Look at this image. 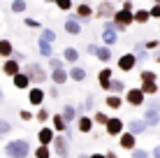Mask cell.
Segmentation results:
<instances>
[{
	"label": "cell",
	"mask_w": 160,
	"mask_h": 158,
	"mask_svg": "<svg viewBox=\"0 0 160 158\" xmlns=\"http://www.w3.org/2000/svg\"><path fill=\"white\" fill-rule=\"evenodd\" d=\"M2 151H5V158H28L32 154V146H30L28 140L16 137V140H9L2 146Z\"/></svg>",
	"instance_id": "1"
},
{
	"label": "cell",
	"mask_w": 160,
	"mask_h": 158,
	"mask_svg": "<svg viewBox=\"0 0 160 158\" xmlns=\"http://www.w3.org/2000/svg\"><path fill=\"white\" fill-rule=\"evenodd\" d=\"M21 72H26V77H28L30 86H32V84H35V86H42L44 81L49 79V72L42 68L40 63H35V61H32V63H28L23 70H21Z\"/></svg>",
	"instance_id": "2"
},
{
	"label": "cell",
	"mask_w": 160,
	"mask_h": 158,
	"mask_svg": "<svg viewBox=\"0 0 160 158\" xmlns=\"http://www.w3.org/2000/svg\"><path fill=\"white\" fill-rule=\"evenodd\" d=\"M49 149H51V154H56L58 158H70V140L65 137V135H53Z\"/></svg>",
	"instance_id": "3"
},
{
	"label": "cell",
	"mask_w": 160,
	"mask_h": 158,
	"mask_svg": "<svg viewBox=\"0 0 160 158\" xmlns=\"http://www.w3.org/2000/svg\"><path fill=\"white\" fill-rule=\"evenodd\" d=\"M121 98H123V102H128L130 107H144V100H146V98L142 95V91L135 89V86H132V89H125V93Z\"/></svg>",
	"instance_id": "4"
},
{
	"label": "cell",
	"mask_w": 160,
	"mask_h": 158,
	"mask_svg": "<svg viewBox=\"0 0 160 158\" xmlns=\"http://www.w3.org/2000/svg\"><path fill=\"white\" fill-rule=\"evenodd\" d=\"M123 130H125V123H123V119H118V116H109L107 123H104V133H107L109 137H118Z\"/></svg>",
	"instance_id": "5"
},
{
	"label": "cell",
	"mask_w": 160,
	"mask_h": 158,
	"mask_svg": "<svg viewBox=\"0 0 160 158\" xmlns=\"http://www.w3.org/2000/svg\"><path fill=\"white\" fill-rule=\"evenodd\" d=\"M116 68L121 70V72H132V70L137 68V58H135V54L128 51V54H123V56H118Z\"/></svg>",
	"instance_id": "6"
},
{
	"label": "cell",
	"mask_w": 160,
	"mask_h": 158,
	"mask_svg": "<svg viewBox=\"0 0 160 158\" xmlns=\"http://www.w3.org/2000/svg\"><path fill=\"white\" fill-rule=\"evenodd\" d=\"M114 12H116V7H114L112 0H102V3L93 9V16H98V19H112Z\"/></svg>",
	"instance_id": "7"
},
{
	"label": "cell",
	"mask_w": 160,
	"mask_h": 158,
	"mask_svg": "<svg viewBox=\"0 0 160 158\" xmlns=\"http://www.w3.org/2000/svg\"><path fill=\"white\" fill-rule=\"evenodd\" d=\"M44 98H47V91H44L42 86H30V91H28V102H30L32 107H42Z\"/></svg>",
	"instance_id": "8"
},
{
	"label": "cell",
	"mask_w": 160,
	"mask_h": 158,
	"mask_svg": "<svg viewBox=\"0 0 160 158\" xmlns=\"http://www.w3.org/2000/svg\"><path fill=\"white\" fill-rule=\"evenodd\" d=\"M74 19L79 21V23H88V21L93 19V7L88 3H79L77 5V14H74Z\"/></svg>",
	"instance_id": "9"
},
{
	"label": "cell",
	"mask_w": 160,
	"mask_h": 158,
	"mask_svg": "<svg viewBox=\"0 0 160 158\" xmlns=\"http://www.w3.org/2000/svg\"><path fill=\"white\" fill-rule=\"evenodd\" d=\"M118 146H121V149H125V151L137 149V137L132 133H128V130H123V133L118 135Z\"/></svg>",
	"instance_id": "10"
},
{
	"label": "cell",
	"mask_w": 160,
	"mask_h": 158,
	"mask_svg": "<svg viewBox=\"0 0 160 158\" xmlns=\"http://www.w3.org/2000/svg\"><path fill=\"white\" fill-rule=\"evenodd\" d=\"M19 72H21V63L16 61V58H7V61H2V74H5V77L12 79L14 74H19Z\"/></svg>",
	"instance_id": "11"
},
{
	"label": "cell",
	"mask_w": 160,
	"mask_h": 158,
	"mask_svg": "<svg viewBox=\"0 0 160 158\" xmlns=\"http://www.w3.org/2000/svg\"><path fill=\"white\" fill-rule=\"evenodd\" d=\"M58 114L63 116L65 126H72V123L77 121V116H79V114H77V107H74V105H70V102H68V105H63V110H60Z\"/></svg>",
	"instance_id": "12"
},
{
	"label": "cell",
	"mask_w": 160,
	"mask_h": 158,
	"mask_svg": "<svg viewBox=\"0 0 160 158\" xmlns=\"http://www.w3.org/2000/svg\"><path fill=\"white\" fill-rule=\"evenodd\" d=\"M114 79V70L112 68H102L100 72H98V84H100L102 91H107L109 93V81Z\"/></svg>",
	"instance_id": "13"
},
{
	"label": "cell",
	"mask_w": 160,
	"mask_h": 158,
	"mask_svg": "<svg viewBox=\"0 0 160 158\" xmlns=\"http://www.w3.org/2000/svg\"><path fill=\"white\" fill-rule=\"evenodd\" d=\"M49 119H51V130H53V133H56V135H65V133H68V130H70V126H65L63 116H60L58 112H56V114H51V116H49Z\"/></svg>",
	"instance_id": "14"
},
{
	"label": "cell",
	"mask_w": 160,
	"mask_h": 158,
	"mask_svg": "<svg viewBox=\"0 0 160 158\" xmlns=\"http://www.w3.org/2000/svg\"><path fill=\"white\" fill-rule=\"evenodd\" d=\"M142 121H144L148 128L160 126V110H144V114H142Z\"/></svg>",
	"instance_id": "15"
},
{
	"label": "cell",
	"mask_w": 160,
	"mask_h": 158,
	"mask_svg": "<svg viewBox=\"0 0 160 158\" xmlns=\"http://www.w3.org/2000/svg\"><path fill=\"white\" fill-rule=\"evenodd\" d=\"M112 21H116L118 26H123V28H130L132 26V12H125V9H116L112 16Z\"/></svg>",
	"instance_id": "16"
},
{
	"label": "cell",
	"mask_w": 160,
	"mask_h": 158,
	"mask_svg": "<svg viewBox=\"0 0 160 158\" xmlns=\"http://www.w3.org/2000/svg\"><path fill=\"white\" fill-rule=\"evenodd\" d=\"M63 28H65L68 35H72V37H79V35H81V23L74 19V16H68V19H65Z\"/></svg>",
	"instance_id": "17"
},
{
	"label": "cell",
	"mask_w": 160,
	"mask_h": 158,
	"mask_svg": "<svg viewBox=\"0 0 160 158\" xmlns=\"http://www.w3.org/2000/svg\"><path fill=\"white\" fill-rule=\"evenodd\" d=\"M77 130H79V133H84V135H88L93 130V119L88 116V114H79V116H77Z\"/></svg>",
	"instance_id": "18"
},
{
	"label": "cell",
	"mask_w": 160,
	"mask_h": 158,
	"mask_svg": "<svg viewBox=\"0 0 160 158\" xmlns=\"http://www.w3.org/2000/svg\"><path fill=\"white\" fill-rule=\"evenodd\" d=\"M86 77H88V72H86V68H81V65H72V68L68 70V79L77 81V84L86 81Z\"/></svg>",
	"instance_id": "19"
},
{
	"label": "cell",
	"mask_w": 160,
	"mask_h": 158,
	"mask_svg": "<svg viewBox=\"0 0 160 158\" xmlns=\"http://www.w3.org/2000/svg\"><path fill=\"white\" fill-rule=\"evenodd\" d=\"M49 79H51L53 81V86H58V89H60V86H65V84H68V70H51V72H49Z\"/></svg>",
	"instance_id": "20"
},
{
	"label": "cell",
	"mask_w": 160,
	"mask_h": 158,
	"mask_svg": "<svg viewBox=\"0 0 160 158\" xmlns=\"http://www.w3.org/2000/svg\"><path fill=\"white\" fill-rule=\"evenodd\" d=\"M146 130H148V126H146L144 121H142V119H132V121L128 123V133H132V135H135V137H139V135H144Z\"/></svg>",
	"instance_id": "21"
},
{
	"label": "cell",
	"mask_w": 160,
	"mask_h": 158,
	"mask_svg": "<svg viewBox=\"0 0 160 158\" xmlns=\"http://www.w3.org/2000/svg\"><path fill=\"white\" fill-rule=\"evenodd\" d=\"M53 135H56V133H53L49 126H42L40 130H37V142H40L42 146H49V144H51V140H53Z\"/></svg>",
	"instance_id": "22"
},
{
	"label": "cell",
	"mask_w": 160,
	"mask_h": 158,
	"mask_svg": "<svg viewBox=\"0 0 160 158\" xmlns=\"http://www.w3.org/2000/svg\"><path fill=\"white\" fill-rule=\"evenodd\" d=\"M93 56H95L100 63H109V61L114 58V54H112V49H109V47L98 44V47H95V51H93Z\"/></svg>",
	"instance_id": "23"
},
{
	"label": "cell",
	"mask_w": 160,
	"mask_h": 158,
	"mask_svg": "<svg viewBox=\"0 0 160 158\" xmlns=\"http://www.w3.org/2000/svg\"><path fill=\"white\" fill-rule=\"evenodd\" d=\"M137 89L142 91L144 98H153V95H158V81H142Z\"/></svg>",
	"instance_id": "24"
},
{
	"label": "cell",
	"mask_w": 160,
	"mask_h": 158,
	"mask_svg": "<svg viewBox=\"0 0 160 158\" xmlns=\"http://www.w3.org/2000/svg\"><path fill=\"white\" fill-rule=\"evenodd\" d=\"M116 42H118V33H114L112 28H102V47L112 49Z\"/></svg>",
	"instance_id": "25"
},
{
	"label": "cell",
	"mask_w": 160,
	"mask_h": 158,
	"mask_svg": "<svg viewBox=\"0 0 160 158\" xmlns=\"http://www.w3.org/2000/svg\"><path fill=\"white\" fill-rule=\"evenodd\" d=\"M12 54H14L12 42H9L7 37H0V58H2V61H7V58H12Z\"/></svg>",
	"instance_id": "26"
},
{
	"label": "cell",
	"mask_w": 160,
	"mask_h": 158,
	"mask_svg": "<svg viewBox=\"0 0 160 158\" xmlns=\"http://www.w3.org/2000/svg\"><path fill=\"white\" fill-rule=\"evenodd\" d=\"M12 84H14V89H16V91H26V89H30V81H28V77H26V72L14 74V77H12Z\"/></svg>",
	"instance_id": "27"
},
{
	"label": "cell",
	"mask_w": 160,
	"mask_h": 158,
	"mask_svg": "<svg viewBox=\"0 0 160 158\" xmlns=\"http://www.w3.org/2000/svg\"><path fill=\"white\" fill-rule=\"evenodd\" d=\"M63 61L70 63V65H77V61H79V49L65 47V49H63Z\"/></svg>",
	"instance_id": "28"
},
{
	"label": "cell",
	"mask_w": 160,
	"mask_h": 158,
	"mask_svg": "<svg viewBox=\"0 0 160 158\" xmlns=\"http://www.w3.org/2000/svg\"><path fill=\"white\" fill-rule=\"evenodd\" d=\"M125 89H128V86H125L123 79H116V77H114L112 81H109V93H114V95H123Z\"/></svg>",
	"instance_id": "29"
},
{
	"label": "cell",
	"mask_w": 160,
	"mask_h": 158,
	"mask_svg": "<svg viewBox=\"0 0 160 158\" xmlns=\"http://www.w3.org/2000/svg\"><path fill=\"white\" fill-rule=\"evenodd\" d=\"M151 21V16H148V9H135L132 12V23H148Z\"/></svg>",
	"instance_id": "30"
},
{
	"label": "cell",
	"mask_w": 160,
	"mask_h": 158,
	"mask_svg": "<svg viewBox=\"0 0 160 158\" xmlns=\"http://www.w3.org/2000/svg\"><path fill=\"white\" fill-rule=\"evenodd\" d=\"M37 51H40V56H44V58H51L53 56V44H49V42H44V40H37Z\"/></svg>",
	"instance_id": "31"
},
{
	"label": "cell",
	"mask_w": 160,
	"mask_h": 158,
	"mask_svg": "<svg viewBox=\"0 0 160 158\" xmlns=\"http://www.w3.org/2000/svg\"><path fill=\"white\" fill-rule=\"evenodd\" d=\"M104 105H107L109 110H121V105H123V98H121V95H114V93H109L107 98H104Z\"/></svg>",
	"instance_id": "32"
},
{
	"label": "cell",
	"mask_w": 160,
	"mask_h": 158,
	"mask_svg": "<svg viewBox=\"0 0 160 158\" xmlns=\"http://www.w3.org/2000/svg\"><path fill=\"white\" fill-rule=\"evenodd\" d=\"M40 40L49 42V44H53V42L58 40V35H56V30H51V28H42V33H40Z\"/></svg>",
	"instance_id": "33"
},
{
	"label": "cell",
	"mask_w": 160,
	"mask_h": 158,
	"mask_svg": "<svg viewBox=\"0 0 160 158\" xmlns=\"http://www.w3.org/2000/svg\"><path fill=\"white\" fill-rule=\"evenodd\" d=\"M91 119H93V126H102V128H104V123H107L109 114H107V112H95Z\"/></svg>",
	"instance_id": "34"
},
{
	"label": "cell",
	"mask_w": 160,
	"mask_h": 158,
	"mask_svg": "<svg viewBox=\"0 0 160 158\" xmlns=\"http://www.w3.org/2000/svg\"><path fill=\"white\" fill-rule=\"evenodd\" d=\"M12 130H14V128H12V123H9L7 119H0V140H2V137H7V135L12 133Z\"/></svg>",
	"instance_id": "35"
},
{
	"label": "cell",
	"mask_w": 160,
	"mask_h": 158,
	"mask_svg": "<svg viewBox=\"0 0 160 158\" xmlns=\"http://www.w3.org/2000/svg\"><path fill=\"white\" fill-rule=\"evenodd\" d=\"M32 156H35V158H51V149L40 144L37 149H32Z\"/></svg>",
	"instance_id": "36"
},
{
	"label": "cell",
	"mask_w": 160,
	"mask_h": 158,
	"mask_svg": "<svg viewBox=\"0 0 160 158\" xmlns=\"http://www.w3.org/2000/svg\"><path fill=\"white\" fill-rule=\"evenodd\" d=\"M26 7H28V5H26V0H12V7H9V9H12L14 14H23Z\"/></svg>",
	"instance_id": "37"
},
{
	"label": "cell",
	"mask_w": 160,
	"mask_h": 158,
	"mask_svg": "<svg viewBox=\"0 0 160 158\" xmlns=\"http://www.w3.org/2000/svg\"><path fill=\"white\" fill-rule=\"evenodd\" d=\"M93 107H95V95L88 93V95H86V100L81 102V110H84V112H93Z\"/></svg>",
	"instance_id": "38"
},
{
	"label": "cell",
	"mask_w": 160,
	"mask_h": 158,
	"mask_svg": "<svg viewBox=\"0 0 160 158\" xmlns=\"http://www.w3.org/2000/svg\"><path fill=\"white\" fill-rule=\"evenodd\" d=\"M32 116H35L40 123H47V121H49V116H51V112H49L47 107H40V112H35Z\"/></svg>",
	"instance_id": "39"
},
{
	"label": "cell",
	"mask_w": 160,
	"mask_h": 158,
	"mask_svg": "<svg viewBox=\"0 0 160 158\" xmlns=\"http://www.w3.org/2000/svg\"><path fill=\"white\" fill-rule=\"evenodd\" d=\"M47 61H49V68H51V70H63V68H65V61H63V58L51 56V58H47Z\"/></svg>",
	"instance_id": "40"
},
{
	"label": "cell",
	"mask_w": 160,
	"mask_h": 158,
	"mask_svg": "<svg viewBox=\"0 0 160 158\" xmlns=\"http://www.w3.org/2000/svg\"><path fill=\"white\" fill-rule=\"evenodd\" d=\"M139 79H142V81H158V74L153 72V70H142V72H139Z\"/></svg>",
	"instance_id": "41"
},
{
	"label": "cell",
	"mask_w": 160,
	"mask_h": 158,
	"mask_svg": "<svg viewBox=\"0 0 160 158\" xmlns=\"http://www.w3.org/2000/svg\"><path fill=\"white\" fill-rule=\"evenodd\" d=\"M144 105H146V110H160V98H158V95L146 98V100H144Z\"/></svg>",
	"instance_id": "42"
},
{
	"label": "cell",
	"mask_w": 160,
	"mask_h": 158,
	"mask_svg": "<svg viewBox=\"0 0 160 158\" xmlns=\"http://www.w3.org/2000/svg\"><path fill=\"white\" fill-rule=\"evenodd\" d=\"M53 5H58L60 12H70V9H72V0H56Z\"/></svg>",
	"instance_id": "43"
},
{
	"label": "cell",
	"mask_w": 160,
	"mask_h": 158,
	"mask_svg": "<svg viewBox=\"0 0 160 158\" xmlns=\"http://www.w3.org/2000/svg\"><path fill=\"white\" fill-rule=\"evenodd\" d=\"M142 47H144L146 51L151 54V51H158V49H160V42H158V40H148V42H144Z\"/></svg>",
	"instance_id": "44"
},
{
	"label": "cell",
	"mask_w": 160,
	"mask_h": 158,
	"mask_svg": "<svg viewBox=\"0 0 160 158\" xmlns=\"http://www.w3.org/2000/svg\"><path fill=\"white\" fill-rule=\"evenodd\" d=\"M130 158H151V154H148L146 149H132L130 151Z\"/></svg>",
	"instance_id": "45"
},
{
	"label": "cell",
	"mask_w": 160,
	"mask_h": 158,
	"mask_svg": "<svg viewBox=\"0 0 160 158\" xmlns=\"http://www.w3.org/2000/svg\"><path fill=\"white\" fill-rule=\"evenodd\" d=\"M19 116H21V121H26V123L35 119V116H32V112H28V110H21V112H19Z\"/></svg>",
	"instance_id": "46"
},
{
	"label": "cell",
	"mask_w": 160,
	"mask_h": 158,
	"mask_svg": "<svg viewBox=\"0 0 160 158\" xmlns=\"http://www.w3.org/2000/svg\"><path fill=\"white\" fill-rule=\"evenodd\" d=\"M148 16H151V19H160V5H151V9H148Z\"/></svg>",
	"instance_id": "47"
},
{
	"label": "cell",
	"mask_w": 160,
	"mask_h": 158,
	"mask_svg": "<svg viewBox=\"0 0 160 158\" xmlns=\"http://www.w3.org/2000/svg\"><path fill=\"white\" fill-rule=\"evenodd\" d=\"M23 23L28 26V28H42V26H40V21H37V19H23Z\"/></svg>",
	"instance_id": "48"
},
{
	"label": "cell",
	"mask_w": 160,
	"mask_h": 158,
	"mask_svg": "<svg viewBox=\"0 0 160 158\" xmlns=\"http://www.w3.org/2000/svg\"><path fill=\"white\" fill-rule=\"evenodd\" d=\"M121 9H125V12H135V9H132V0H123V7Z\"/></svg>",
	"instance_id": "49"
},
{
	"label": "cell",
	"mask_w": 160,
	"mask_h": 158,
	"mask_svg": "<svg viewBox=\"0 0 160 158\" xmlns=\"http://www.w3.org/2000/svg\"><path fill=\"white\" fill-rule=\"evenodd\" d=\"M47 95L49 98H58V86H51V89L47 91Z\"/></svg>",
	"instance_id": "50"
},
{
	"label": "cell",
	"mask_w": 160,
	"mask_h": 158,
	"mask_svg": "<svg viewBox=\"0 0 160 158\" xmlns=\"http://www.w3.org/2000/svg\"><path fill=\"white\" fill-rule=\"evenodd\" d=\"M148 154H151V158H160V144H158V146H153Z\"/></svg>",
	"instance_id": "51"
},
{
	"label": "cell",
	"mask_w": 160,
	"mask_h": 158,
	"mask_svg": "<svg viewBox=\"0 0 160 158\" xmlns=\"http://www.w3.org/2000/svg\"><path fill=\"white\" fill-rule=\"evenodd\" d=\"M104 158H118L116 154H114V151L112 149H109V151H104Z\"/></svg>",
	"instance_id": "52"
},
{
	"label": "cell",
	"mask_w": 160,
	"mask_h": 158,
	"mask_svg": "<svg viewBox=\"0 0 160 158\" xmlns=\"http://www.w3.org/2000/svg\"><path fill=\"white\" fill-rule=\"evenodd\" d=\"M2 102H5V91L0 89V107H2Z\"/></svg>",
	"instance_id": "53"
},
{
	"label": "cell",
	"mask_w": 160,
	"mask_h": 158,
	"mask_svg": "<svg viewBox=\"0 0 160 158\" xmlns=\"http://www.w3.org/2000/svg\"><path fill=\"white\" fill-rule=\"evenodd\" d=\"M88 158H104V154H98V151H95V154H91Z\"/></svg>",
	"instance_id": "54"
},
{
	"label": "cell",
	"mask_w": 160,
	"mask_h": 158,
	"mask_svg": "<svg viewBox=\"0 0 160 158\" xmlns=\"http://www.w3.org/2000/svg\"><path fill=\"white\" fill-rule=\"evenodd\" d=\"M153 56H156V63H160V54H153Z\"/></svg>",
	"instance_id": "55"
},
{
	"label": "cell",
	"mask_w": 160,
	"mask_h": 158,
	"mask_svg": "<svg viewBox=\"0 0 160 158\" xmlns=\"http://www.w3.org/2000/svg\"><path fill=\"white\" fill-rule=\"evenodd\" d=\"M77 158H88V154H79V156H77Z\"/></svg>",
	"instance_id": "56"
},
{
	"label": "cell",
	"mask_w": 160,
	"mask_h": 158,
	"mask_svg": "<svg viewBox=\"0 0 160 158\" xmlns=\"http://www.w3.org/2000/svg\"><path fill=\"white\" fill-rule=\"evenodd\" d=\"M44 3H49V5H51V3H56V0H44Z\"/></svg>",
	"instance_id": "57"
},
{
	"label": "cell",
	"mask_w": 160,
	"mask_h": 158,
	"mask_svg": "<svg viewBox=\"0 0 160 158\" xmlns=\"http://www.w3.org/2000/svg\"><path fill=\"white\" fill-rule=\"evenodd\" d=\"M153 5H160V0H153Z\"/></svg>",
	"instance_id": "58"
},
{
	"label": "cell",
	"mask_w": 160,
	"mask_h": 158,
	"mask_svg": "<svg viewBox=\"0 0 160 158\" xmlns=\"http://www.w3.org/2000/svg\"><path fill=\"white\" fill-rule=\"evenodd\" d=\"M158 93H160V86H158ZM158 98H160V95H158Z\"/></svg>",
	"instance_id": "59"
},
{
	"label": "cell",
	"mask_w": 160,
	"mask_h": 158,
	"mask_svg": "<svg viewBox=\"0 0 160 158\" xmlns=\"http://www.w3.org/2000/svg\"><path fill=\"white\" fill-rule=\"evenodd\" d=\"M121 3H123V0H121Z\"/></svg>",
	"instance_id": "60"
}]
</instances>
